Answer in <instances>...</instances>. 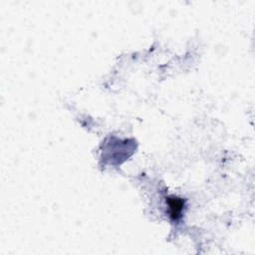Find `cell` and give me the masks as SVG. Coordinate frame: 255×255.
<instances>
[{"label": "cell", "mask_w": 255, "mask_h": 255, "mask_svg": "<svg viewBox=\"0 0 255 255\" xmlns=\"http://www.w3.org/2000/svg\"><path fill=\"white\" fill-rule=\"evenodd\" d=\"M166 205H167V212L171 220L177 221L184 209V200L177 196H168L166 197Z\"/></svg>", "instance_id": "obj_1"}]
</instances>
